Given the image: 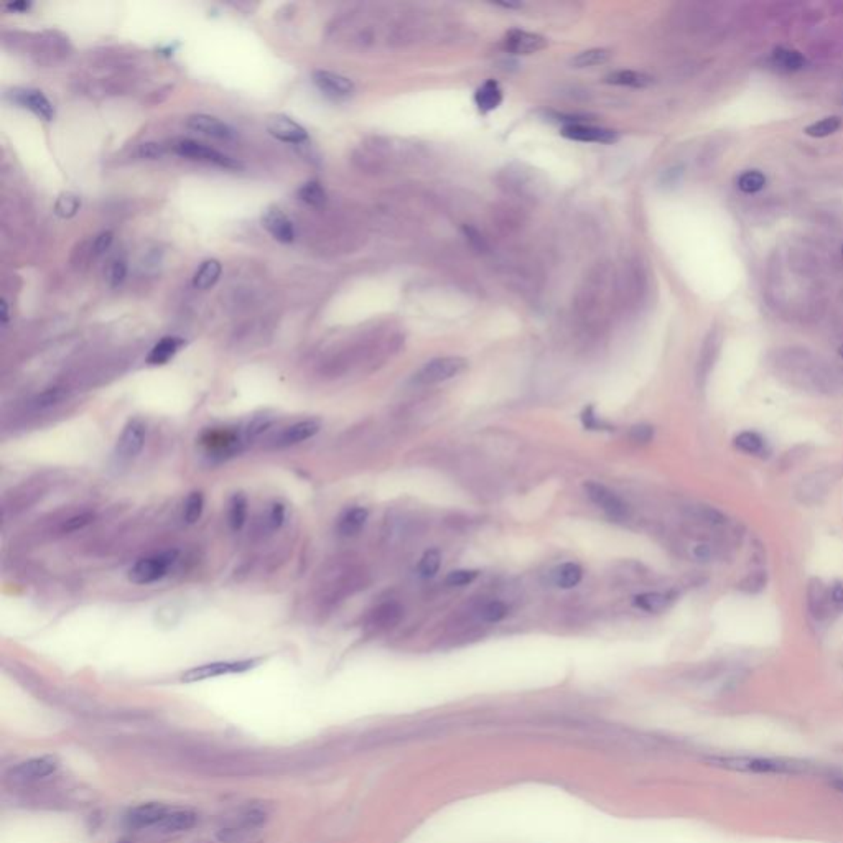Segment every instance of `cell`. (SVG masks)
Wrapping results in <instances>:
<instances>
[{"label":"cell","mask_w":843,"mask_h":843,"mask_svg":"<svg viewBox=\"0 0 843 843\" xmlns=\"http://www.w3.org/2000/svg\"><path fill=\"white\" fill-rule=\"evenodd\" d=\"M618 303L616 274L610 265L600 264L588 274L575 298L576 313L585 323H598Z\"/></svg>","instance_id":"1"},{"label":"cell","mask_w":843,"mask_h":843,"mask_svg":"<svg viewBox=\"0 0 843 843\" xmlns=\"http://www.w3.org/2000/svg\"><path fill=\"white\" fill-rule=\"evenodd\" d=\"M720 766L731 771L752 772V774H801L806 772L807 766L804 762L776 760V757H760V756H731L716 760Z\"/></svg>","instance_id":"2"},{"label":"cell","mask_w":843,"mask_h":843,"mask_svg":"<svg viewBox=\"0 0 843 843\" xmlns=\"http://www.w3.org/2000/svg\"><path fill=\"white\" fill-rule=\"evenodd\" d=\"M647 287V277L644 267L637 260H628L623 270L616 275V289H618V303L624 308L632 310L644 298Z\"/></svg>","instance_id":"3"},{"label":"cell","mask_w":843,"mask_h":843,"mask_svg":"<svg viewBox=\"0 0 843 843\" xmlns=\"http://www.w3.org/2000/svg\"><path fill=\"white\" fill-rule=\"evenodd\" d=\"M177 550H167L162 554L144 557L135 562L129 570V580L135 585H152L162 580L177 562Z\"/></svg>","instance_id":"4"},{"label":"cell","mask_w":843,"mask_h":843,"mask_svg":"<svg viewBox=\"0 0 843 843\" xmlns=\"http://www.w3.org/2000/svg\"><path fill=\"white\" fill-rule=\"evenodd\" d=\"M466 368H468L466 359L458 358V356H445V358L431 359L426 364L422 366L419 373L415 374L414 380L422 385L445 383V380L456 378V376L463 373Z\"/></svg>","instance_id":"5"},{"label":"cell","mask_w":843,"mask_h":843,"mask_svg":"<svg viewBox=\"0 0 843 843\" xmlns=\"http://www.w3.org/2000/svg\"><path fill=\"white\" fill-rule=\"evenodd\" d=\"M260 662V659H243V661H221L213 662V664H204L193 667L185 672L182 675L183 682H199L207 679H214V677L229 675V674H243L254 669Z\"/></svg>","instance_id":"6"},{"label":"cell","mask_w":843,"mask_h":843,"mask_svg":"<svg viewBox=\"0 0 843 843\" xmlns=\"http://www.w3.org/2000/svg\"><path fill=\"white\" fill-rule=\"evenodd\" d=\"M145 436H147V426L140 419H132L127 425L124 426L122 434H120L117 445H115V458L122 463L132 461L137 458L145 445Z\"/></svg>","instance_id":"7"},{"label":"cell","mask_w":843,"mask_h":843,"mask_svg":"<svg viewBox=\"0 0 843 843\" xmlns=\"http://www.w3.org/2000/svg\"><path fill=\"white\" fill-rule=\"evenodd\" d=\"M585 491L591 503L598 506L611 521H623L628 518V504L621 498H618L613 491L606 488V486L595 483V481H590V483L585 484Z\"/></svg>","instance_id":"8"},{"label":"cell","mask_w":843,"mask_h":843,"mask_svg":"<svg viewBox=\"0 0 843 843\" xmlns=\"http://www.w3.org/2000/svg\"><path fill=\"white\" fill-rule=\"evenodd\" d=\"M173 150L178 155H182V157L199 160V162L214 163V165H218V167H223V168H239L240 167L239 162H236L234 158H231V157H228V155H224V153L218 152V150L208 147V145L199 144V142H197V140H190V139L178 140V142H175Z\"/></svg>","instance_id":"9"},{"label":"cell","mask_w":843,"mask_h":843,"mask_svg":"<svg viewBox=\"0 0 843 843\" xmlns=\"http://www.w3.org/2000/svg\"><path fill=\"white\" fill-rule=\"evenodd\" d=\"M834 476L830 471H815L804 476L796 488V498L802 504H819L827 498Z\"/></svg>","instance_id":"10"},{"label":"cell","mask_w":843,"mask_h":843,"mask_svg":"<svg viewBox=\"0 0 843 843\" xmlns=\"http://www.w3.org/2000/svg\"><path fill=\"white\" fill-rule=\"evenodd\" d=\"M562 135L575 142H585V144H615L620 140V135L616 130L596 127L591 124H566L562 129Z\"/></svg>","instance_id":"11"},{"label":"cell","mask_w":843,"mask_h":843,"mask_svg":"<svg viewBox=\"0 0 843 843\" xmlns=\"http://www.w3.org/2000/svg\"><path fill=\"white\" fill-rule=\"evenodd\" d=\"M265 127H267L269 134L277 140H280V142L303 144V142H307V139H308L307 129L302 127L298 122H295L293 119H290V117H287V115H282V114L270 115V117L267 119V122H265Z\"/></svg>","instance_id":"12"},{"label":"cell","mask_w":843,"mask_h":843,"mask_svg":"<svg viewBox=\"0 0 843 843\" xmlns=\"http://www.w3.org/2000/svg\"><path fill=\"white\" fill-rule=\"evenodd\" d=\"M202 443L211 455L228 456L239 451L240 443H243V436H240L239 431L229 429L209 430L203 435Z\"/></svg>","instance_id":"13"},{"label":"cell","mask_w":843,"mask_h":843,"mask_svg":"<svg viewBox=\"0 0 843 843\" xmlns=\"http://www.w3.org/2000/svg\"><path fill=\"white\" fill-rule=\"evenodd\" d=\"M313 83L321 93L335 99L349 98L354 93V83L349 78L333 71H326V69H316L313 73Z\"/></svg>","instance_id":"14"},{"label":"cell","mask_w":843,"mask_h":843,"mask_svg":"<svg viewBox=\"0 0 843 843\" xmlns=\"http://www.w3.org/2000/svg\"><path fill=\"white\" fill-rule=\"evenodd\" d=\"M547 40L539 33L525 30H509L504 37V48L514 54H534L547 48Z\"/></svg>","instance_id":"15"},{"label":"cell","mask_w":843,"mask_h":843,"mask_svg":"<svg viewBox=\"0 0 843 843\" xmlns=\"http://www.w3.org/2000/svg\"><path fill=\"white\" fill-rule=\"evenodd\" d=\"M807 608L815 621H825L832 615L829 586L815 576L807 583Z\"/></svg>","instance_id":"16"},{"label":"cell","mask_w":843,"mask_h":843,"mask_svg":"<svg viewBox=\"0 0 843 843\" xmlns=\"http://www.w3.org/2000/svg\"><path fill=\"white\" fill-rule=\"evenodd\" d=\"M262 226L275 240L282 244H290L295 239V229L292 221L282 209L270 207L264 211Z\"/></svg>","instance_id":"17"},{"label":"cell","mask_w":843,"mask_h":843,"mask_svg":"<svg viewBox=\"0 0 843 843\" xmlns=\"http://www.w3.org/2000/svg\"><path fill=\"white\" fill-rule=\"evenodd\" d=\"M170 809L168 807H165L163 804H158V802H149V804H142V806H137L135 809H132L129 812V815L125 817V822H127V825L130 829H135V830H140V829H149V827H157L165 815H167V812Z\"/></svg>","instance_id":"18"},{"label":"cell","mask_w":843,"mask_h":843,"mask_svg":"<svg viewBox=\"0 0 843 843\" xmlns=\"http://www.w3.org/2000/svg\"><path fill=\"white\" fill-rule=\"evenodd\" d=\"M58 769V761L52 756L33 757L22 762L12 771L13 779L17 781H37L52 776Z\"/></svg>","instance_id":"19"},{"label":"cell","mask_w":843,"mask_h":843,"mask_svg":"<svg viewBox=\"0 0 843 843\" xmlns=\"http://www.w3.org/2000/svg\"><path fill=\"white\" fill-rule=\"evenodd\" d=\"M187 125L192 130H194V132L209 135V137H214V139L229 140L234 137L233 127L226 122H223L221 119L213 117V115H207V114L190 115L187 120Z\"/></svg>","instance_id":"20"},{"label":"cell","mask_w":843,"mask_h":843,"mask_svg":"<svg viewBox=\"0 0 843 843\" xmlns=\"http://www.w3.org/2000/svg\"><path fill=\"white\" fill-rule=\"evenodd\" d=\"M15 101L22 104L23 107L32 110L33 114L38 115V117H42L45 120L53 119V115H54L53 105L42 91H37V89H23V91H17L15 93Z\"/></svg>","instance_id":"21"},{"label":"cell","mask_w":843,"mask_h":843,"mask_svg":"<svg viewBox=\"0 0 843 843\" xmlns=\"http://www.w3.org/2000/svg\"><path fill=\"white\" fill-rule=\"evenodd\" d=\"M320 430V424L315 420H303V422H297V424L290 425L289 429H285L282 434L279 435L277 438V445L279 446H292V445H298L302 443V441L312 438L313 435L318 434Z\"/></svg>","instance_id":"22"},{"label":"cell","mask_w":843,"mask_h":843,"mask_svg":"<svg viewBox=\"0 0 843 843\" xmlns=\"http://www.w3.org/2000/svg\"><path fill=\"white\" fill-rule=\"evenodd\" d=\"M197 820L198 815L194 814L193 810L175 809L167 812V815H165L162 822L157 825V829L162 832H185L194 827Z\"/></svg>","instance_id":"23"},{"label":"cell","mask_w":843,"mask_h":843,"mask_svg":"<svg viewBox=\"0 0 843 843\" xmlns=\"http://www.w3.org/2000/svg\"><path fill=\"white\" fill-rule=\"evenodd\" d=\"M183 344H185V341L182 338H177V336H167V338H162L149 353L147 363L152 366L167 364L168 361L178 353L180 348H182Z\"/></svg>","instance_id":"24"},{"label":"cell","mask_w":843,"mask_h":843,"mask_svg":"<svg viewBox=\"0 0 843 843\" xmlns=\"http://www.w3.org/2000/svg\"><path fill=\"white\" fill-rule=\"evenodd\" d=\"M475 103L483 114H488L491 110L498 109L501 103H503V91H501L499 84L496 83L494 79L486 81L483 86L476 91Z\"/></svg>","instance_id":"25"},{"label":"cell","mask_w":843,"mask_h":843,"mask_svg":"<svg viewBox=\"0 0 843 843\" xmlns=\"http://www.w3.org/2000/svg\"><path fill=\"white\" fill-rule=\"evenodd\" d=\"M606 83L616 84V86L642 89L651 86L652 78L647 76L644 73L632 71V69H620V71L608 74V76H606Z\"/></svg>","instance_id":"26"},{"label":"cell","mask_w":843,"mask_h":843,"mask_svg":"<svg viewBox=\"0 0 843 843\" xmlns=\"http://www.w3.org/2000/svg\"><path fill=\"white\" fill-rule=\"evenodd\" d=\"M581 576H583V570H581L579 564H574V562L562 564L552 571V580H554V583L565 590L574 588V586L579 585L581 581Z\"/></svg>","instance_id":"27"},{"label":"cell","mask_w":843,"mask_h":843,"mask_svg":"<svg viewBox=\"0 0 843 843\" xmlns=\"http://www.w3.org/2000/svg\"><path fill=\"white\" fill-rule=\"evenodd\" d=\"M368 516H369L368 509H364V508L348 509L343 516H341V519L338 523V532L341 535H346V537L356 535L364 527L366 521H368Z\"/></svg>","instance_id":"28"},{"label":"cell","mask_w":843,"mask_h":843,"mask_svg":"<svg viewBox=\"0 0 843 843\" xmlns=\"http://www.w3.org/2000/svg\"><path fill=\"white\" fill-rule=\"evenodd\" d=\"M687 514H689L695 523L709 527H721L726 524V516L721 513V511L711 508V506H689V508H687Z\"/></svg>","instance_id":"29"},{"label":"cell","mask_w":843,"mask_h":843,"mask_svg":"<svg viewBox=\"0 0 843 843\" xmlns=\"http://www.w3.org/2000/svg\"><path fill=\"white\" fill-rule=\"evenodd\" d=\"M221 270H223V267H221V264L216 259H209L207 262H203L202 267L198 269V272L194 274L193 277L194 289L208 290L213 287L221 277Z\"/></svg>","instance_id":"30"},{"label":"cell","mask_w":843,"mask_h":843,"mask_svg":"<svg viewBox=\"0 0 843 843\" xmlns=\"http://www.w3.org/2000/svg\"><path fill=\"white\" fill-rule=\"evenodd\" d=\"M610 58H611L610 50L593 48V50H585V52L575 54V57L570 59V64H571V68H576V69L593 68V66H600V64L608 63Z\"/></svg>","instance_id":"31"},{"label":"cell","mask_w":843,"mask_h":843,"mask_svg":"<svg viewBox=\"0 0 843 843\" xmlns=\"http://www.w3.org/2000/svg\"><path fill=\"white\" fill-rule=\"evenodd\" d=\"M716 353H719V339H716L714 335H710L705 341L704 349H702V354L699 359V368H697V379H699L702 384L705 383L707 376H709L711 366H714V363H715Z\"/></svg>","instance_id":"32"},{"label":"cell","mask_w":843,"mask_h":843,"mask_svg":"<svg viewBox=\"0 0 843 843\" xmlns=\"http://www.w3.org/2000/svg\"><path fill=\"white\" fill-rule=\"evenodd\" d=\"M735 446L738 450L745 451L748 455H761L766 451V440L756 431H741L735 436Z\"/></svg>","instance_id":"33"},{"label":"cell","mask_w":843,"mask_h":843,"mask_svg":"<svg viewBox=\"0 0 843 843\" xmlns=\"http://www.w3.org/2000/svg\"><path fill=\"white\" fill-rule=\"evenodd\" d=\"M670 603V596L659 591H647L634 596V606L639 610L649 611V613H657L662 611L667 605Z\"/></svg>","instance_id":"34"},{"label":"cell","mask_w":843,"mask_h":843,"mask_svg":"<svg viewBox=\"0 0 843 843\" xmlns=\"http://www.w3.org/2000/svg\"><path fill=\"white\" fill-rule=\"evenodd\" d=\"M772 62L779 68L786 69V71H799V69L806 66V58L796 50L787 48H777L772 53Z\"/></svg>","instance_id":"35"},{"label":"cell","mask_w":843,"mask_h":843,"mask_svg":"<svg viewBox=\"0 0 843 843\" xmlns=\"http://www.w3.org/2000/svg\"><path fill=\"white\" fill-rule=\"evenodd\" d=\"M766 175L760 170H748L736 180V187L746 194H755L766 187Z\"/></svg>","instance_id":"36"},{"label":"cell","mask_w":843,"mask_h":843,"mask_svg":"<svg viewBox=\"0 0 843 843\" xmlns=\"http://www.w3.org/2000/svg\"><path fill=\"white\" fill-rule=\"evenodd\" d=\"M842 127V119L839 115H830V117H824L820 120H817V122L807 125L804 129V132L809 135V137H814V139H824V137H829V135L835 134L837 130Z\"/></svg>","instance_id":"37"},{"label":"cell","mask_w":843,"mask_h":843,"mask_svg":"<svg viewBox=\"0 0 843 843\" xmlns=\"http://www.w3.org/2000/svg\"><path fill=\"white\" fill-rule=\"evenodd\" d=\"M245 518H248V501H245L243 494H234L233 498H231L229 513H228L231 529L233 530L243 529V525L245 524Z\"/></svg>","instance_id":"38"},{"label":"cell","mask_w":843,"mask_h":843,"mask_svg":"<svg viewBox=\"0 0 843 843\" xmlns=\"http://www.w3.org/2000/svg\"><path fill=\"white\" fill-rule=\"evenodd\" d=\"M767 585V574L764 570H752L746 576H743L738 583V590L746 595L761 593Z\"/></svg>","instance_id":"39"},{"label":"cell","mask_w":843,"mask_h":843,"mask_svg":"<svg viewBox=\"0 0 843 843\" xmlns=\"http://www.w3.org/2000/svg\"><path fill=\"white\" fill-rule=\"evenodd\" d=\"M64 397H66V393H64L63 389H59V388L48 389V390H45V393L38 394L37 397L32 400V409L37 410V412H45V410H50V409L57 407L58 404H62Z\"/></svg>","instance_id":"40"},{"label":"cell","mask_w":843,"mask_h":843,"mask_svg":"<svg viewBox=\"0 0 843 843\" xmlns=\"http://www.w3.org/2000/svg\"><path fill=\"white\" fill-rule=\"evenodd\" d=\"M298 198L308 207L321 208L326 203V193L318 182H307L298 190Z\"/></svg>","instance_id":"41"},{"label":"cell","mask_w":843,"mask_h":843,"mask_svg":"<svg viewBox=\"0 0 843 843\" xmlns=\"http://www.w3.org/2000/svg\"><path fill=\"white\" fill-rule=\"evenodd\" d=\"M79 208H81V199H79L78 194L69 192L59 194L57 203H54V213L63 219L73 218L79 211Z\"/></svg>","instance_id":"42"},{"label":"cell","mask_w":843,"mask_h":843,"mask_svg":"<svg viewBox=\"0 0 843 843\" xmlns=\"http://www.w3.org/2000/svg\"><path fill=\"white\" fill-rule=\"evenodd\" d=\"M400 616H402V608L397 603H385L374 611V621L380 628H390V626L397 624Z\"/></svg>","instance_id":"43"},{"label":"cell","mask_w":843,"mask_h":843,"mask_svg":"<svg viewBox=\"0 0 843 843\" xmlns=\"http://www.w3.org/2000/svg\"><path fill=\"white\" fill-rule=\"evenodd\" d=\"M203 509H204L203 494L198 493V491H194V493L188 496L187 504H185V513H183L185 521H187L188 524H194L199 518H202Z\"/></svg>","instance_id":"44"},{"label":"cell","mask_w":843,"mask_h":843,"mask_svg":"<svg viewBox=\"0 0 843 843\" xmlns=\"http://www.w3.org/2000/svg\"><path fill=\"white\" fill-rule=\"evenodd\" d=\"M440 564H441L440 552L436 550V549L426 550L425 554H424V557H422L420 564H419L420 575L424 576V579H430V576H434L436 574V571H438Z\"/></svg>","instance_id":"45"},{"label":"cell","mask_w":843,"mask_h":843,"mask_svg":"<svg viewBox=\"0 0 843 843\" xmlns=\"http://www.w3.org/2000/svg\"><path fill=\"white\" fill-rule=\"evenodd\" d=\"M125 275H127V264H125V260H122V259L110 260L107 269H105V279H107V284L110 285V287L112 289L119 287V285L125 280Z\"/></svg>","instance_id":"46"},{"label":"cell","mask_w":843,"mask_h":843,"mask_svg":"<svg viewBox=\"0 0 843 843\" xmlns=\"http://www.w3.org/2000/svg\"><path fill=\"white\" fill-rule=\"evenodd\" d=\"M506 615H508V606L503 601H489L488 605L481 608L479 613L481 620L486 621V623H498V621L506 618Z\"/></svg>","instance_id":"47"},{"label":"cell","mask_w":843,"mask_h":843,"mask_svg":"<svg viewBox=\"0 0 843 843\" xmlns=\"http://www.w3.org/2000/svg\"><path fill=\"white\" fill-rule=\"evenodd\" d=\"M476 576H478V571L476 570H455L446 575L445 583L448 586H465L470 585Z\"/></svg>","instance_id":"48"},{"label":"cell","mask_w":843,"mask_h":843,"mask_svg":"<svg viewBox=\"0 0 843 843\" xmlns=\"http://www.w3.org/2000/svg\"><path fill=\"white\" fill-rule=\"evenodd\" d=\"M716 547L711 545V544H707V542H700V544H695L692 547V557L697 562H711L716 559Z\"/></svg>","instance_id":"49"},{"label":"cell","mask_w":843,"mask_h":843,"mask_svg":"<svg viewBox=\"0 0 843 843\" xmlns=\"http://www.w3.org/2000/svg\"><path fill=\"white\" fill-rule=\"evenodd\" d=\"M829 595H830L832 613H835V615L843 613V581H840V580L834 581L832 586H829Z\"/></svg>","instance_id":"50"},{"label":"cell","mask_w":843,"mask_h":843,"mask_svg":"<svg viewBox=\"0 0 843 843\" xmlns=\"http://www.w3.org/2000/svg\"><path fill=\"white\" fill-rule=\"evenodd\" d=\"M629 438L632 441H636V443H647V441H651L652 438H654V429H652L651 425H646V424L634 425L629 431Z\"/></svg>","instance_id":"51"},{"label":"cell","mask_w":843,"mask_h":843,"mask_svg":"<svg viewBox=\"0 0 843 843\" xmlns=\"http://www.w3.org/2000/svg\"><path fill=\"white\" fill-rule=\"evenodd\" d=\"M139 155L142 158H149V160H157L163 155V147L160 144H155V142H147V144H142L139 149Z\"/></svg>","instance_id":"52"},{"label":"cell","mask_w":843,"mask_h":843,"mask_svg":"<svg viewBox=\"0 0 843 843\" xmlns=\"http://www.w3.org/2000/svg\"><path fill=\"white\" fill-rule=\"evenodd\" d=\"M112 239L114 238H112V233H110V231H104V233L99 234L98 238L94 239V243H93L94 254L101 255V254L105 252V250H109L110 244H112Z\"/></svg>","instance_id":"53"},{"label":"cell","mask_w":843,"mask_h":843,"mask_svg":"<svg viewBox=\"0 0 843 843\" xmlns=\"http://www.w3.org/2000/svg\"><path fill=\"white\" fill-rule=\"evenodd\" d=\"M93 521V516L91 514H79V516H74V518L68 519L66 524H64V529L68 530H78V529H83L84 525H88L89 523Z\"/></svg>","instance_id":"54"},{"label":"cell","mask_w":843,"mask_h":843,"mask_svg":"<svg viewBox=\"0 0 843 843\" xmlns=\"http://www.w3.org/2000/svg\"><path fill=\"white\" fill-rule=\"evenodd\" d=\"M581 420H583V425L586 426V429H590V430H600L601 426H603V424H601L598 417H596V414L593 412V407L585 409L583 415H581Z\"/></svg>","instance_id":"55"},{"label":"cell","mask_w":843,"mask_h":843,"mask_svg":"<svg viewBox=\"0 0 843 843\" xmlns=\"http://www.w3.org/2000/svg\"><path fill=\"white\" fill-rule=\"evenodd\" d=\"M285 519V508L282 504H274L272 509H270V516H269V521L270 524H272L274 529H279L280 525H282Z\"/></svg>","instance_id":"56"},{"label":"cell","mask_w":843,"mask_h":843,"mask_svg":"<svg viewBox=\"0 0 843 843\" xmlns=\"http://www.w3.org/2000/svg\"><path fill=\"white\" fill-rule=\"evenodd\" d=\"M30 5H32L30 2H13V4H8L7 8L10 10V12L22 13V12H27V10L30 8Z\"/></svg>","instance_id":"57"},{"label":"cell","mask_w":843,"mask_h":843,"mask_svg":"<svg viewBox=\"0 0 843 843\" xmlns=\"http://www.w3.org/2000/svg\"><path fill=\"white\" fill-rule=\"evenodd\" d=\"M0 308H2V323L7 325V321H8V307H7V302H5V300H2V302H0Z\"/></svg>","instance_id":"58"},{"label":"cell","mask_w":843,"mask_h":843,"mask_svg":"<svg viewBox=\"0 0 843 843\" xmlns=\"http://www.w3.org/2000/svg\"><path fill=\"white\" fill-rule=\"evenodd\" d=\"M835 787H837V789H839L840 792H843V779L837 781V782H835Z\"/></svg>","instance_id":"59"},{"label":"cell","mask_w":843,"mask_h":843,"mask_svg":"<svg viewBox=\"0 0 843 843\" xmlns=\"http://www.w3.org/2000/svg\"><path fill=\"white\" fill-rule=\"evenodd\" d=\"M839 356H840V358L843 359V344H842L840 348H839Z\"/></svg>","instance_id":"60"},{"label":"cell","mask_w":843,"mask_h":843,"mask_svg":"<svg viewBox=\"0 0 843 843\" xmlns=\"http://www.w3.org/2000/svg\"><path fill=\"white\" fill-rule=\"evenodd\" d=\"M842 255H843V248H842Z\"/></svg>","instance_id":"61"}]
</instances>
